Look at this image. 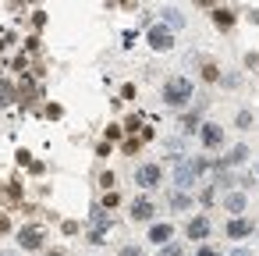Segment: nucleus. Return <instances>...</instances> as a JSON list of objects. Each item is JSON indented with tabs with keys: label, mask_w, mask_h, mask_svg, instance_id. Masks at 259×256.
Listing matches in <instances>:
<instances>
[{
	"label": "nucleus",
	"mask_w": 259,
	"mask_h": 256,
	"mask_svg": "<svg viewBox=\"0 0 259 256\" xmlns=\"http://www.w3.org/2000/svg\"><path fill=\"white\" fill-rule=\"evenodd\" d=\"M61 114H64L61 103H50V107H47V118H61Z\"/></svg>",
	"instance_id": "nucleus-25"
},
{
	"label": "nucleus",
	"mask_w": 259,
	"mask_h": 256,
	"mask_svg": "<svg viewBox=\"0 0 259 256\" xmlns=\"http://www.w3.org/2000/svg\"><path fill=\"white\" fill-rule=\"evenodd\" d=\"M8 228H11V221H8V217H4V213H0V235H4V231H8Z\"/></svg>",
	"instance_id": "nucleus-30"
},
{
	"label": "nucleus",
	"mask_w": 259,
	"mask_h": 256,
	"mask_svg": "<svg viewBox=\"0 0 259 256\" xmlns=\"http://www.w3.org/2000/svg\"><path fill=\"white\" fill-rule=\"evenodd\" d=\"M0 256H15V252H0Z\"/></svg>",
	"instance_id": "nucleus-34"
},
{
	"label": "nucleus",
	"mask_w": 259,
	"mask_h": 256,
	"mask_svg": "<svg viewBox=\"0 0 259 256\" xmlns=\"http://www.w3.org/2000/svg\"><path fill=\"white\" fill-rule=\"evenodd\" d=\"M47 256H68V252H61V249H50V252H47Z\"/></svg>",
	"instance_id": "nucleus-33"
},
{
	"label": "nucleus",
	"mask_w": 259,
	"mask_h": 256,
	"mask_svg": "<svg viewBox=\"0 0 259 256\" xmlns=\"http://www.w3.org/2000/svg\"><path fill=\"white\" fill-rule=\"evenodd\" d=\"M121 256H142V249H139V245H124Z\"/></svg>",
	"instance_id": "nucleus-28"
},
{
	"label": "nucleus",
	"mask_w": 259,
	"mask_h": 256,
	"mask_svg": "<svg viewBox=\"0 0 259 256\" xmlns=\"http://www.w3.org/2000/svg\"><path fill=\"white\" fill-rule=\"evenodd\" d=\"M206 235H209V221H206V217H192V221H188V238H192V242H202Z\"/></svg>",
	"instance_id": "nucleus-6"
},
{
	"label": "nucleus",
	"mask_w": 259,
	"mask_h": 256,
	"mask_svg": "<svg viewBox=\"0 0 259 256\" xmlns=\"http://www.w3.org/2000/svg\"><path fill=\"white\" fill-rule=\"evenodd\" d=\"M139 146H142V139H128V142H124V153H128V157H135V153H139Z\"/></svg>",
	"instance_id": "nucleus-21"
},
{
	"label": "nucleus",
	"mask_w": 259,
	"mask_h": 256,
	"mask_svg": "<svg viewBox=\"0 0 259 256\" xmlns=\"http://www.w3.org/2000/svg\"><path fill=\"white\" fill-rule=\"evenodd\" d=\"M110 224H114V221H110V217L103 213V206H96V210H93V231H100V235H103V231H107Z\"/></svg>",
	"instance_id": "nucleus-9"
},
{
	"label": "nucleus",
	"mask_w": 259,
	"mask_h": 256,
	"mask_svg": "<svg viewBox=\"0 0 259 256\" xmlns=\"http://www.w3.org/2000/svg\"><path fill=\"white\" fill-rule=\"evenodd\" d=\"M163 18H167V25H174V29H181V25H185V18H181L178 11H163Z\"/></svg>",
	"instance_id": "nucleus-18"
},
{
	"label": "nucleus",
	"mask_w": 259,
	"mask_h": 256,
	"mask_svg": "<svg viewBox=\"0 0 259 256\" xmlns=\"http://www.w3.org/2000/svg\"><path fill=\"white\" fill-rule=\"evenodd\" d=\"M188 167H192V174H202V171H206V167H209V164H206V160H202V157H195V160H192V164H188Z\"/></svg>",
	"instance_id": "nucleus-22"
},
{
	"label": "nucleus",
	"mask_w": 259,
	"mask_h": 256,
	"mask_svg": "<svg viewBox=\"0 0 259 256\" xmlns=\"http://www.w3.org/2000/svg\"><path fill=\"white\" fill-rule=\"evenodd\" d=\"M213 22H217V29H231V25H234V15L224 11V8H217V11H213Z\"/></svg>",
	"instance_id": "nucleus-11"
},
{
	"label": "nucleus",
	"mask_w": 259,
	"mask_h": 256,
	"mask_svg": "<svg viewBox=\"0 0 259 256\" xmlns=\"http://www.w3.org/2000/svg\"><path fill=\"white\" fill-rule=\"evenodd\" d=\"M227 210H231V213H241V210H245V196H241V192H231V196H227Z\"/></svg>",
	"instance_id": "nucleus-13"
},
{
	"label": "nucleus",
	"mask_w": 259,
	"mask_h": 256,
	"mask_svg": "<svg viewBox=\"0 0 259 256\" xmlns=\"http://www.w3.org/2000/svg\"><path fill=\"white\" fill-rule=\"evenodd\" d=\"M160 256H181V245H160Z\"/></svg>",
	"instance_id": "nucleus-23"
},
{
	"label": "nucleus",
	"mask_w": 259,
	"mask_h": 256,
	"mask_svg": "<svg viewBox=\"0 0 259 256\" xmlns=\"http://www.w3.org/2000/svg\"><path fill=\"white\" fill-rule=\"evenodd\" d=\"M195 8H213V0H195Z\"/></svg>",
	"instance_id": "nucleus-31"
},
{
	"label": "nucleus",
	"mask_w": 259,
	"mask_h": 256,
	"mask_svg": "<svg viewBox=\"0 0 259 256\" xmlns=\"http://www.w3.org/2000/svg\"><path fill=\"white\" fill-rule=\"evenodd\" d=\"M124 128H128V132H142V118H139V114H132V118H128V125H124Z\"/></svg>",
	"instance_id": "nucleus-19"
},
{
	"label": "nucleus",
	"mask_w": 259,
	"mask_h": 256,
	"mask_svg": "<svg viewBox=\"0 0 259 256\" xmlns=\"http://www.w3.org/2000/svg\"><path fill=\"white\" fill-rule=\"evenodd\" d=\"M192 100V82L188 79H167L163 82V103L167 107H185Z\"/></svg>",
	"instance_id": "nucleus-1"
},
{
	"label": "nucleus",
	"mask_w": 259,
	"mask_h": 256,
	"mask_svg": "<svg viewBox=\"0 0 259 256\" xmlns=\"http://www.w3.org/2000/svg\"><path fill=\"white\" fill-rule=\"evenodd\" d=\"M121 135H124V128H121V125H110V128H107V139H110V142H117Z\"/></svg>",
	"instance_id": "nucleus-20"
},
{
	"label": "nucleus",
	"mask_w": 259,
	"mask_h": 256,
	"mask_svg": "<svg viewBox=\"0 0 259 256\" xmlns=\"http://www.w3.org/2000/svg\"><path fill=\"white\" fill-rule=\"evenodd\" d=\"M231 256H252V252H248V249H234Z\"/></svg>",
	"instance_id": "nucleus-32"
},
{
	"label": "nucleus",
	"mask_w": 259,
	"mask_h": 256,
	"mask_svg": "<svg viewBox=\"0 0 259 256\" xmlns=\"http://www.w3.org/2000/svg\"><path fill=\"white\" fill-rule=\"evenodd\" d=\"M199 256H220V252H217V249H209V245H202V249H199Z\"/></svg>",
	"instance_id": "nucleus-29"
},
{
	"label": "nucleus",
	"mask_w": 259,
	"mask_h": 256,
	"mask_svg": "<svg viewBox=\"0 0 259 256\" xmlns=\"http://www.w3.org/2000/svg\"><path fill=\"white\" fill-rule=\"evenodd\" d=\"M202 142L213 150V146H220L224 142V128L220 125H202Z\"/></svg>",
	"instance_id": "nucleus-7"
},
{
	"label": "nucleus",
	"mask_w": 259,
	"mask_h": 256,
	"mask_svg": "<svg viewBox=\"0 0 259 256\" xmlns=\"http://www.w3.org/2000/svg\"><path fill=\"white\" fill-rule=\"evenodd\" d=\"M135 181H139L142 189H153V185H160V167H156V164H142V167L135 171Z\"/></svg>",
	"instance_id": "nucleus-4"
},
{
	"label": "nucleus",
	"mask_w": 259,
	"mask_h": 256,
	"mask_svg": "<svg viewBox=\"0 0 259 256\" xmlns=\"http://www.w3.org/2000/svg\"><path fill=\"white\" fill-rule=\"evenodd\" d=\"M100 181H103V189H114V185H117V178H114V174H110V171H107V174H103V178H100Z\"/></svg>",
	"instance_id": "nucleus-27"
},
{
	"label": "nucleus",
	"mask_w": 259,
	"mask_h": 256,
	"mask_svg": "<svg viewBox=\"0 0 259 256\" xmlns=\"http://www.w3.org/2000/svg\"><path fill=\"white\" fill-rule=\"evenodd\" d=\"M170 206H174V210H185V206H188V196H174Z\"/></svg>",
	"instance_id": "nucleus-24"
},
{
	"label": "nucleus",
	"mask_w": 259,
	"mask_h": 256,
	"mask_svg": "<svg viewBox=\"0 0 259 256\" xmlns=\"http://www.w3.org/2000/svg\"><path fill=\"white\" fill-rule=\"evenodd\" d=\"M245 157H248V146H234V150H231V157H227L224 164H241Z\"/></svg>",
	"instance_id": "nucleus-15"
},
{
	"label": "nucleus",
	"mask_w": 259,
	"mask_h": 256,
	"mask_svg": "<svg viewBox=\"0 0 259 256\" xmlns=\"http://www.w3.org/2000/svg\"><path fill=\"white\" fill-rule=\"evenodd\" d=\"M248 125H252V114L241 111V114H238V128H248Z\"/></svg>",
	"instance_id": "nucleus-26"
},
{
	"label": "nucleus",
	"mask_w": 259,
	"mask_h": 256,
	"mask_svg": "<svg viewBox=\"0 0 259 256\" xmlns=\"http://www.w3.org/2000/svg\"><path fill=\"white\" fill-rule=\"evenodd\" d=\"M43 238H47V228H43V224H29V228L18 231V245H22V249H39Z\"/></svg>",
	"instance_id": "nucleus-3"
},
{
	"label": "nucleus",
	"mask_w": 259,
	"mask_h": 256,
	"mask_svg": "<svg viewBox=\"0 0 259 256\" xmlns=\"http://www.w3.org/2000/svg\"><path fill=\"white\" fill-rule=\"evenodd\" d=\"M132 217H135V221H149V217H153V203H149V199H135V203H132Z\"/></svg>",
	"instance_id": "nucleus-8"
},
{
	"label": "nucleus",
	"mask_w": 259,
	"mask_h": 256,
	"mask_svg": "<svg viewBox=\"0 0 259 256\" xmlns=\"http://www.w3.org/2000/svg\"><path fill=\"white\" fill-rule=\"evenodd\" d=\"M146 43H149L153 50H160V54H163V50H170V47H174V36H170V29H167V25H153V29L146 32Z\"/></svg>",
	"instance_id": "nucleus-2"
},
{
	"label": "nucleus",
	"mask_w": 259,
	"mask_h": 256,
	"mask_svg": "<svg viewBox=\"0 0 259 256\" xmlns=\"http://www.w3.org/2000/svg\"><path fill=\"white\" fill-rule=\"evenodd\" d=\"M252 231H255V224H252V221H245V217L227 221V235H231V238H245V235H252Z\"/></svg>",
	"instance_id": "nucleus-5"
},
{
	"label": "nucleus",
	"mask_w": 259,
	"mask_h": 256,
	"mask_svg": "<svg viewBox=\"0 0 259 256\" xmlns=\"http://www.w3.org/2000/svg\"><path fill=\"white\" fill-rule=\"evenodd\" d=\"M170 231H174L170 224H153V228H149V242H167Z\"/></svg>",
	"instance_id": "nucleus-10"
},
{
	"label": "nucleus",
	"mask_w": 259,
	"mask_h": 256,
	"mask_svg": "<svg viewBox=\"0 0 259 256\" xmlns=\"http://www.w3.org/2000/svg\"><path fill=\"white\" fill-rule=\"evenodd\" d=\"M174 178H178V185H192V178H195V174H192V167H188V164H178Z\"/></svg>",
	"instance_id": "nucleus-12"
},
{
	"label": "nucleus",
	"mask_w": 259,
	"mask_h": 256,
	"mask_svg": "<svg viewBox=\"0 0 259 256\" xmlns=\"http://www.w3.org/2000/svg\"><path fill=\"white\" fill-rule=\"evenodd\" d=\"M202 79H206V82H217V79H220V68H217L213 61H202Z\"/></svg>",
	"instance_id": "nucleus-14"
},
{
	"label": "nucleus",
	"mask_w": 259,
	"mask_h": 256,
	"mask_svg": "<svg viewBox=\"0 0 259 256\" xmlns=\"http://www.w3.org/2000/svg\"><path fill=\"white\" fill-rule=\"evenodd\" d=\"M117 203H121V196H117V189H110V192L103 196V210H114Z\"/></svg>",
	"instance_id": "nucleus-17"
},
{
	"label": "nucleus",
	"mask_w": 259,
	"mask_h": 256,
	"mask_svg": "<svg viewBox=\"0 0 259 256\" xmlns=\"http://www.w3.org/2000/svg\"><path fill=\"white\" fill-rule=\"evenodd\" d=\"M15 100V89H11V82H0V107L4 103H11Z\"/></svg>",
	"instance_id": "nucleus-16"
},
{
	"label": "nucleus",
	"mask_w": 259,
	"mask_h": 256,
	"mask_svg": "<svg viewBox=\"0 0 259 256\" xmlns=\"http://www.w3.org/2000/svg\"><path fill=\"white\" fill-rule=\"evenodd\" d=\"M255 174H259V164H255Z\"/></svg>",
	"instance_id": "nucleus-35"
}]
</instances>
